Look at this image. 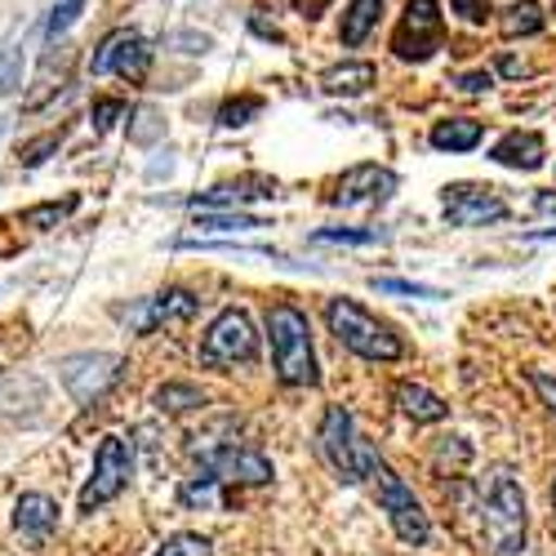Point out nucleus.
<instances>
[{
	"instance_id": "nucleus-1",
	"label": "nucleus",
	"mask_w": 556,
	"mask_h": 556,
	"mask_svg": "<svg viewBox=\"0 0 556 556\" xmlns=\"http://www.w3.org/2000/svg\"><path fill=\"white\" fill-rule=\"evenodd\" d=\"M267 339H271V365L276 379L286 388H316V348H312V326L299 303H271L267 307Z\"/></svg>"
},
{
	"instance_id": "nucleus-2",
	"label": "nucleus",
	"mask_w": 556,
	"mask_h": 556,
	"mask_svg": "<svg viewBox=\"0 0 556 556\" xmlns=\"http://www.w3.org/2000/svg\"><path fill=\"white\" fill-rule=\"evenodd\" d=\"M481 530L494 556H517L526 547V494L521 481L513 477V468H494L481 485Z\"/></svg>"
},
{
	"instance_id": "nucleus-3",
	"label": "nucleus",
	"mask_w": 556,
	"mask_h": 556,
	"mask_svg": "<svg viewBox=\"0 0 556 556\" xmlns=\"http://www.w3.org/2000/svg\"><path fill=\"white\" fill-rule=\"evenodd\" d=\"M326 326L339 339V348H348L361 361H401L405 356V343L396 339V330L383 326V320L369 307H361L356 299H326Z\"/></svg>"
},
{
	"instance_id": "nucleus-4",
	"label": "nucleus",
	"mask_w": 556,
	"mask_h": 556,
	"mask_svg": "<svg viewBox=\"0 0 556 556\" xmlns=\"http://www.w3.org/2000/svg\"><path fill=\"white\" fill-rule=\"evenodd\" d=\"M316 450H320V458H326V468L348 485H361L379 463V450L356 432V419L343 405H326V414H320Z\"/></svg>"
},
{
	"instance_id": "nucleus-5",
	"label": "nucleus",
	"mask_w": 556,
	"mask_h": 556,
	"mask_svg": "<svg viewBox=\"0 0 556 556\" xmlns=\"http://www.w3.org/2000/svg\"><path fill=\"white\" fill-rule=\"evenodd\" d=\"M258 361V330L250 312L241 307H223L214 316V326L201 339V365L210 369H237V365H254Z\"/></svg>"
},
{
	"instance_id": "nucleus-6",
	"label": "nucleus",
	"mask_w": 556,
	"mask_h": 556,
	"mask_svg": "<svg viewBox=\"0 0 556 556\" xmlns=\"http://www.w3.org/2000/svg\"><path fill=\"white\" fill-rule=\"evenodd\" d=\"M369 477H375V485H379V507L388 513L396 539L409 543V547H424V543L432 539V521H428V513H424V503L414 498V490L388 468L383 458L375 463V472H369Z\"/></svg>"
},
{
	"instance_id": "nucleus-7",
	"label": "nucleus",
	"mask_w": 556,
	"mask_h": 556,
	"mask_svg": "<svg viewBox=\"0 0 556 556\" xmlns=\"http://www.w3.org/2000/svg\"><path fill=\"white\" fill-rule=\"evenodd\" d=\"M445 40V14L437 0H409L396 31H392V54L401 63H428Z\"/></svg>"
},
{
	"instance_id": "nucleus-8",
	"label": "nucleus",
	"mask_w": 556,
	"mask_h": 556,
	"mask_svg": "<svg viewBox=\"0 0 556 556\" xmlns=\"http://www.w3.org/2000/svg\"><path fill=\"white\" fill-rule=\"evenodd\" d=\"M129 472H134L129 441L125 437H103V445L94 454V472H89V481L80 490V513H99V507H108L129 485Z\"/></svg>"
},
{
	"instance_id": "nucleus-9",
	"label": "nucleus",
	"mask_w": 556,
	"mask_h": 556,
	"mask_svg": "<svg viewBox=\"0 0 556 556\" xmlns=\"http://www.w3.org/2000/svg\"><path fill=\"white\" fill-rule=\"evenodd\" d=\"M197 454H201L197 472L214 477L218 485H267L271 481V463L254 445L223 441V445H210V450H197Z\"/></svg>"
},
{
	"instance_id": "nucleus-10",
	"label": "nucleus",
	"mask_w": 556,
	"mask_h": 556,
	"mask_svg": "<svg viewBox=\"0 0 556 556\" xmlns=\"http://www.w3.org/2000/svg\"><path fill=\"white\" fill-rule=\"evenodd\" d=\"M116 375H121V356H112V352H76V356L59 361V379L72 392V401H80V405H94L116 383Z\"/></svg>"
},
{
	"instance_id": "nucleus-11",
	"label": "nucleus",
	"mask_w": 556,
	"mask_h": 556,
	"mask_svg": "<svg viewBox=\"0 0 556 556\" xmlns=\"http://www.w3.org/2000/svg\"><path fill=\"white\" fill-rule=\"evenodd\" d=\"M441 214L450 227H485L507 218V201L485 182H450L441 197Z\"/></svg>"
},
{
	"instance_id": "nucleus-12",
	"label": "nucleus",
	"mask_w": 556,
	"mask_h": 556,
	"mask_svg": "<svg viewBox=\"0 0 556 556\" xmlns=\"http://www.w3.org/2000/svg\"><path fill=\"white\" fill-rule=\"evenodd\" d=\"M148 67H152V45L138 31H112L94 50V59H89V72L94 76H121L129 85L148 80Z\"/></svg>"
},
{
	"instance_id": "nucleus-13",
	"label": "nucleus",
	"mask_w": 556,
	"mask_h": 556,
	"mask_svg": "<svg viewBox=\"0 0 556 556\" xmlns=\"http://www.w3.org/2000/svg\"><path fill=\"white\" fill-rule=\"evenodd\" d=\"M201 307V299L192 290H161L152 299H138L134 307H125V326L134 334H152L156 326H178V320H192Z\"/></svg>"
},
{
	"instance_id": "nucleus-14",
	"label": "nucleus",
	"mask_w": 556,
	"mask_h": 556,
	"mask_svg": "<svg viewBox=\"0 0 556 556\" xmlns=\"http://www.w3.org/2000/svg\"><path fill=\"white\" fill-rule=\"evenodd\" d=\"M396 192V174L383 165H356L334 182V205L343 210H361V205H383Z\"/></svg>"
},
{
	"instance_id": "nucleus-15",
	"label": "nucleus",
	"mask_w": 556,
	"mask_h": 556,
	"mask_svg": "<svg viewBox=\"0 0 556 556\" xmlns=\"http://www.w3.org/2000/svg\"><path fill=\"white\" fill-rule=\"evenodd\" d=\"M490 161L503 165V169L534 174V169L547 165V143H543V134H534V129H507L490 148Z\"/></svg>"
},
{
	"instance_id": "nucleus-16",
	"label": "nucleus",
	"mask_w": 556,
	"mask_h": 556,
	"mask_svg": "<svg viewBox=\"0 0 556 556\" xmlns=\"http://www.w3.org/2000/svg\"><path fill=\"white\" fill-rule=\"evenodd\" d=\"M54 526H59V503H54L50 494H23V498H18V507H14V530L23 534V543L40 547L45 539L54 534Z\"/></svg>"
},
{
	"instance_id": "nucleus-17",
	"label": "nucleus",
	"mask_w": 556,
	"mask_h": 556,
	"mask_svg": "<svg viewBox=\"0 0 556 556\" xmlns=\"http://www.w3.org/2000/svg\"><path fill=\"white\" fill-rule=\"evenodd\" d=\"M267 197H276V178L245 174V178L218 182V188H210V192H201V197H188V205H218V210H231V205H245V201H267Z\"/></svg>"
},
{
	"instance_id": "nucleus-18",
	"label": "nucleus",
	"mask_w": 556,
	"mask_h": 556,
	"mask_svg": "<svg viewBox=\"0 0 556 556\" xmlns=\"http://www.w3.org/2000/svg\"><path fill=\"white\" fill-rule=\"evenodd\" d=\"M379 80V67L375 63H365V59H348V63H339V67H330L326 76H320V89H326L330 99H356V94H365L369 85Z\"/></svg>"
},
{
	"instance_id": "nucleus-19",
	"label": "nucleus",
	"mask_w": 556,
	"mask_h": 556,
	"mask_svg": "<svg viewBox=\"0 0 556 556\" xmlns=\"http://www.w3.org/2000/svg\"><path fill=\"white\" fill-rule=\"evenodd\" d=\"M392 396H396V405H401V414L405 419H414V424H441L445 414H450V405L432 392V388H424V383H409V379H401L396 388H392Z\"/></svg>"
},
{
	"instance_id": "nucleus-20",
	"label": "nucleus",
	"mask_w": 556,
	"mask_h": 556,
	"mask_svg": "<svg viewBox=\"0 0 556 556\" xmlns=\"http://www.w3.org/2000/svg\"><path fill=\"white\" fill-rule=\"evenodd\" d=\"M481 138H485V125L472 121V116H450V121L432 125V148L437 152H472V148H481Z\"/></svg>"
},
{
	"instance_id": "nucleus-21",
	"label": "nucleus",
	"mask_w": 556,
	"mask_h": 556,
	"mask_svg": "<svg viewBox=\"0 0 556 556\" xmlns=\"http://www.w3.org/2000/svg\"><path fill=\"white\" fill-rule=\"evenodd\" d=\"M379 18H383V0H348L343 23H339V40L348 50H356V45H365L369 31L379 27Z\"/></svg>"
},
{
	"instance_id": "nucleus-22",
	"label": "nucleus",
	"mask_w": 556,
	"mask_h": 556,
	"mask_svg": "<svg viewBox=\"0 0 556 556\" xmlns=\"http://www.w3.org/2000/svg\"><path fill=\"white\" fill-rule=\"evenodd\" d=\"M152 405L161 414H188V409H201L205 405V392L197 383H165V388H156Z\"/></svg>"
},
{
	"instance_id": "nucleus-23",
	"label": "nucleus",
	"mask_w": 556,
	"mask_h": 556,
	"mask_svg": "<svg viewBox=\"0 0 556 556\" xmlns=\"http://www.w3.org/2000/svg\"><path fill=\"white\" fill-rule=\"evenodd\" d=\"M498 31H503L507 40H517V36H534V31H543V10L534 5V0H521V5L503 10Z\"/></svg>"
},
{
	"instance_id": "nucleus-24",
	"label": "nucleus",
	"mask_w": 556,
	"mask_h": 556,
	"mask_svg": "<svg viewBox=\"0 0 556 556\" xmlns=\"http://www.w3.org/2000/svg\"><path fill=\"white\" fill-rule=\"evenodd\" d=\"M316 245H383L388 237L379 227H320L312 231Z\"/></svg>"
},
{
	"instance_id": "nucleus-25",
	"label": "nucleus",
	"mask_w": 556,
	"mask_h": 556,
	"mask_svg": "<svg viewBox=\"0 0 556 556\" xmlns=\"http://www.w3.org/2000/svg\"><path fill=\"white\" fill-rule=\"evenodd\" d=\"M375 286L379 294H401V299H450L445 290H437V286H424V281H401V276H375Z\"/></svg>"
},
{
	"instance_id": "nucleus-26",
	"label": "nucleus",
	"mask_w": 556,
	"mask_h": 556,
	"mask_svg": "<svg viewBox=\"0 0 556 556\" xmlns=\"http://www.w3.org/2000/svg\"><path fill=\"white\" fill-rule=\"evenodd\" d=\"M258 112H263V99H258V94L227 99V103L218 108V125H223V129H241V125H250Z\"/></svg>"
},
{
	"instance_id": "nucleus-27",
	"label": "nucleus",
	"mask_w": 556,
	"mask_h": 556,
	"mask_svg": "<svg viewBox=\"0 0 556 556\" xmlns=\"http://www.w3.org/2000/svg\"><path fill=\"white\" fill-rule=\"evenodd\" d=\"M197 227H201V231H254V227H271V223H267V218H254V214L227 210V214H201Z\"/></svg>"
},
{
	"instance_id": "nucleus-28",
	"label": "nucleus",
	"mask_w": 556,
	"mask_h": 556,
	"mask_svg": "<svg viewBox=\"0 0 556 556\" xmlns=\"http://www.w3.org/2000/svg\"><path fill=\"white\" fill-rule=\"evenodd\" d=\"M161 134H165V121H161L156 108H138L134 112V125H129V143L134 148H152Z\"/></svg>"
},
{
	"instance_id": "nucleus-29",
	"label": "nucleus",
	"mask_w": 556,
	"mask_h": 556,
	"mask_svg": "<svg viewBox=\"0 0 556 556\" xmlns=\"http://www.w3.org/2000/svg\"><path fill=\"white\" fill-rule=\"evenodd\" d=\"M156 556H214V543H210L205 534H192V530H182V534L165 539Z\"/></svg>"
},
{
	"instance_id": "nucleus-30",
	"label": "nucleus",
	"mask_w": 556,
	"mask_h": 556,
	"mask_svg": "<svg viewBox=\"0 0 556 556\" xmlns=\"http://www.w3.org/2000/svg\"><path fill=\"white\" fill-rule=\"evenodd\" d=\"M188 507H214L218 503V481L214 477H205V472H197L188 485H182V494H178Z\"/></svg>"
},
{
	"instance_id": "nucleus-31",
	"label": "nucleus",
	"mask_w": 556,
	"mask_h": 556,
	"mask_svg": "<svg viewBox=\"0 0 556 556\" xmlns=\"http://www.w3.org/2000/svg\"><path fill=\"white\" fill-rule=\"evenodd\" d=\"M85 14V0H54V10H50V27H45V36L59 40L76 18Z\"/></svg>"
},
{
	"instance_id": "nucleus-32",
	"label": "nucleus",
	"mask_w": 556,
	"mask_h": 556,
	"mask_svg": "<svg viewBox=\"0 0 556 556\" xmlns=\"http://www.w3.org/2000/svg\"><path fill=\"white\" fill-rule=\"evenodd\" d=\"M165 50H174V54H210L214 50V40L205 36V31H169L165 36Z\"/></svg>"
},
{
	"instance_id": "nucleus-33",
	"label": "nucleus",
	"mask_w": 556,
	"mask_h": 556,
	"mask_svg": "<svg viewBox=\"0 0 556 556\" xmlns=\"http://www.w3.org/2000/svg\"><path fill=\"white\" fill-rule=\"evenodd\" d=\"M18 85H23V50H5L0 54V99L18 94Z\"/></svg>"
},
{
	"instance_id": "nucleus-34",
	"label": "nucleus",
	"mask_w": 556,
	"mask_h": 556,
	"mask_svg": "<svg viewBox=\"0 0 556 556\" xmlns=\"http://www.w3.org/2000/svg\"><path fill=\"white\" fill-rule=\"evenodd\" d=\"M72 210H76V197H67V201H50V205H36V210H27V214H23V223H27V227H50V223L67 218Z\"/></svg>"
},
{
	"instance_id": "nucleus-35",
	"label": "nucleus",
	"mask_w": 556,
	"mask_h": 556,
	"mask_svg": "<svg viewBox=\"0 0 556 556\" xmlns=\"http://www.w3.org/2000/svg\"><path fill=\"white\" fill-rule=\"evenodd\" d=\"M59 143H63V129H59V134H45V138H36V143H27V148H23V165H27V169H31V165H40V161L50 156Z\"/></svg>"
},
{
	"instance_id": "nucleus-36",
	"label": "nucleus",
	"mask_w": 556,
	"mask_h": 556,
	"mask_svg": "<svg viewBox=\"0 0 556 556\" xmlns=\"http://www.w3.org/2000/svg\"><path fill=\"white\" fill-rule=\"evenodd\" d=\"M454 85L463 89V94H485V89H494V72H490V67H481V72H463Z\"/></svg>"
},
{
	"instance_id": "nucleus-37",
	"label": "nucleus",
	"mask_w": 556,
	"mask_h": 556,
	"mask_svg": "<svg viewBox=\"0 0 556 556\" xmlns=\"http://www.w3.org/2000/svg\"><path fill=\"white\" fill-rule=\"evenodd\" d=\"M116 116H125V103H121V99H99V103H94V129H99V134L112 129Z\"/></svg>"
},
{
	"instance_id": "nucleus-38",
	"label": "nucleus",
	"mask_w": 556,
	"mask_h": 556,
	"mask_svg": "<svg viewBox=\"0 0 556 556\" xmlns=\"http://www.w3.org/2000/svg\"><path fill=\"white\" fill-rule=\"evenodd\" d=\"M530 383H534V392L543 396V405L556 414V375H543V369H534V375H530Z\"/></svg>"
},
{
	"instance_id": "nucleus-39",
	"label": "nucleus",
	"mask_w": 556,
	"mask_h": 556,
	"mask_svg": "<svg viewBox=\"0 0 556 556\" xmlns=\"http://www.w3.org/2000/svg\"><path fill=\"white\" fill-rule=\"evenodd\" d=\"M454 14H463L468 23H485V0H450Z\"/></svg>"
},
{
	"instance_id": "nucleus-40",
	"label": "nucleus",
	"mask_w": 556,
	"mask_h": 556,
	"mask_svg": "<svg viewBox=\"0 0 556 556\" xmlns=\"http://www.w3.org/2000/svg\"><path fill=\"white\" fill-rule=\"evenodd\" d=\"M250 27H254V31H258V36H263V40H286V36H281V31H276V27H271V23H263V18H258V14H254V18H250Z\"/></svg>"
},
{
	"instance_id": "nucleus-41",
	"label": "nucleus",
	"mask_w": 556,
	"mask_h": 556,
	"mask_svg": "<svg viewBox=\"0 0 556 556\" xmlns=\"http://www.w3.org/2000/svg\"><path fill=\"white\" fill-rule=\"evenodd\" d=\"M498 72H503V76H526L530 67H526L521 59H503V63H498Z\"/></svg>"
},
{
	"instance_id": "nucleus-42",
	"label": "nucleus",
	"mask_w": 556,
	"mask_h": 556,
	"mask_svg": "<svg viewBox=\"0 0 556 556\" xmlns=\"http://www.w3.org/2000/svg\"><path fill=\"white\" fill-rule=\"evenodd\" d=\"M534 210H539V214H556V192H539V197H534Z\"/></svg>"
},
{
	"instance_id": "nucleus-43",
	"label": "nucleus",
	"mask_w": 556,
	"mask_h": 556,
	"mask_svg": "<svg viewBox=\"0 0 556 556\" xmlns=\"http://www.w3.org/2000/svg\"><path fill=\"white\" fill-rule=\"evenodd\" d=\"M330 0H299V10H303V18H316L320 10H326Z\"/></svg>"
},
{
	"instance_id": "nucleus-44",
	"label": "nucleus",
	"mask_w": 556,
	"mask_h": 556,
	"mask_svg": "<svg viewBox=\"0 0 556 556\" xmlns=\"http://www.w3.org/2000/svg\"><path fill=\"white\" fill-rule=\"evenodd\" d=\"M169 169H174V161H169V156H165V161H156V165H152V169H148V174H152V178H161V174H169Z\"/></svg>"
},
{
	"instance_id": "nucleus-45",
	"label": "nucleus",
	"mask_w": 556,
	"mask_h": 556,
	"mask_svg": "<svg viewBox=\"0 0 556 556\" xmlns=\"http://www.w3.org/2000/svg\"><path fill=\"white\" fill-rule=\"evenodd\" d=\"M552 507H556V485H552Z\"/></svg>"
},
{
	"instance_id": "nucleus-46",
	"label": "nucleus",
	"mask_w": 556,
	"mask_h": 556,
	"mask_svg": "<svg viewBox=\"0 0 556 556\" xmlns=\"http://www.w3.org/2000/svg\"><path fill=\"white\" fill-rule=\"evenodd\" d=\"M0 129H5V116H0Z\"/></svg>"
}]
</instances>
